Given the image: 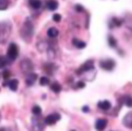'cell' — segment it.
Wrapping results in <instances>:
<instances>
[{"mask_svg":"<svg viewBox=\"0 0 132 131\" xmlns=\"http://www.w3.org/2000/svg\"><path fill=\"white\" fill-rule=\"evenodd\" d=\"M18 54H19V48L15 43H11L8 46L7 49V59L8 61H14L15 59L18 57Z\"/></svg>","mask_w":132,"mask_h":131,"instance_id":"cell-3","label":"cell"},{"mask_svg":"<svg viewBox=\"0 0 132 131\" xmlns=\"http://www.w3.org/2000/svg\"><path fill=\"white\" fill-rule=\"evenodd\" d=\"M84 87H85V83H84V82L81 81V82H78V83H77L76 88H84Z\"/></svg>","mask_w":132,"mask_h":131,"instance_id":"cell-30","label":"cell"},{"mask_svg":"<svg viewBox=\"0 0 132 131\" xmlns=\"http://www.w3.org/2000/svg\"><path fill=\"white\" fill-rule=\"evenodd\" d=\"M7 62H8V59L5 56H0V68H5L7 66Z\"/></svg>","mask_w":132,"mask_h":131,"instance_id":"cell-23","label":"cell"},{"mask_svg":"<svg viewBox=\"0 0 132 131\" xmlns=\"http://www.w3.org/2000/svg\"><path fill=\"white\" fill-rule=\"evenodd\" d=\"M8 7V0H0V11H5Z\"/></svg>","mask_w":132,"mask_h":131,"instance_id":"cell-24","label":"cell"},{"mask_svg":"<svg viewBox=\"0 0 132 131\" xmlns=\"http://www.w3.org/2000/svg\"><path fill=\"white\" fill-rule=\"evenodd\" d=\"M72 45L75 46V47H77V48H80V49H82V48H84L85 46V42H83V41H81V40H78V39H72Z\"/></svg>","mask_w":132,"mask_h":131,"instance_id":"cell-15","label":"cell"},{"mask_svg":"<svg viewBox=\"0 0 132 131\" xmlns=\"http://www.w3.org/2000/svg\"><path fill=\"white\" fill-rule=\"evenodd\" d=\"M98 108L101 110H109L111 108V103L109 101H101V102H98Z\"/></svg>","mask_w":132,"mask_h":131,"instance_id":"cell-12","label":"cell"},{"mask_svg":"<svg viewBox=\"0 0 132 131\" xmlns=\"http://www.w3.org/2000/svg\"><path fill=\"white\" fill-rule=\"evenodd\" d=\"M50 89H52L54 93H60L61 89H62V87H61L60 83H57V82H54V83L50 84Z\"/></svg>","mask_w":132,"mask_h":131,"instance_id":"cell-17","label":"cell"},{"mask_svg":"<svg viewBox=\"0 0 132 131\" xmlns=\"http://www.w3.org/2000/svg\"><path fill=\"white\" fill-rule=\"evenodd\" d=\"M123 102H124L127 106L132 108V97L131 96H124L123 97Z\"/></svg>","mask_w":132,"mask_h":131,"instance_id":"cell-22","label":"cell"},{"mask_svg":"<svg viewBox=\"0 0 132 131\" xmlns=\"http://www.w3.org/2000/svg\"><path fill=\"white\" fill-rule=\"evenodd\" d=\"M94 69V60H88L85 63H83L82 66L80 67V69L76 70L78 75L83 74V73H87V72H90V70Z\"/></svg>","mask_w":132,"mask_h":131,"instance_id":"cell-4","label":"cell"},{"mask_svg":"<svg viewBox=\"0 0 132 131\" xmlns=\"http://www.w3.org/2000/svg\"><path fill=\"white\" fill-rule=\"evenodd\" d=\"M109 45H110V47H113V48H116L117 47V41H116V39L113 36H109Z\"/></svg>","mask_w":132,"mask_h":131,"instance_id":"cell-25","label":"cell"},{"mask_svg":"<svg viewBox=\"0 0 132 131\" xmlns=\"http://www.w3.org/2000/svg\"><path fill=\"white\" fill-rule=\"evenodd\" d=\"M11 30H12V26L10 22L7 21L0 22V43H5L7 41L8 36L11 35Z\"/></svg>","mask_w":132,"mask_h":131,"instance_id":"cell-1","label":"cell"},{"mask_svg":"<svg viewBox=\"0 0 132 131\" xmlns=\"http://www.w3.org/2000/svg\"><path fill=\"white\" fill-rule=\"evenodd\" d=\"M43 69H45V72H47L48 74L52 75L56 68H55V66H54V64H52V63H46L45 67H43Z\"/></svg>","mask_w":132,"mask_h":131,"instance_id":"cell-16","label":"cell"},{"mask_svg":"<svg viewBox=\"0 0 132 131\" xmlns=\"http://www.w3.org/2000/svg\"><path fill=\"white\" fill-rule=\"evenodd\" d=\"M33 33H34L33 24L30 22V20H26L22 26V29H21V35H22V37L26 41H29L30 37L33 36Z\"/></svg>","mask_w":132,"mask_h":131,"instance_id":"cell-2","label":"cell"},{"mask_svg":"<svg viewBox=\"0 0 132 131\" xmlns=\"http://www.w3.org/2000/svg\"><path fill=\"white\" fill-rule=\"evenodd\" d=\"M122 24H123V20L113 18V19L111 20V22H110V26H111V27H118V26H120Z\"/></svg>","mask_w":132,"mask_h":131,"instance_id":"cell-20","label":"cell"},{"mask_svg":"<svg viewBox=\"0 0 132 131\" xmlns=\"http://www.w3.org/2000/svg\"><path fill=\"white\" fill-rule=\"evenodd\" d=\"M53 20H54L55 22H60L61 21V15L60 14H54L53 15Z\"/></svg>","mask_w":132,"mask_h":131,"instance_id":"cell-28","label":"cell"},{"mask_svg":"<svg viewBox=\"0 0 132 131\" xmlns=\"http://www.w3.org/2000/svg\"><path fill=\"white\" fill-rule=\"evenodd\" d=\"M100 66H101L102 69L110 72V70H112L113 68H115L116 62L113 61V60H111V59H106V60H102V61L100 62Z\"/></svg>","mask_w":132,"mask_h":131,"instance_id":"cell-5","label":"cell"},{"mask_svg":"<svg viewBox=\"0 0 132 131\" xmlns=\"http://www.w3.org/2000/svg\"><path fill=\"white\" fill-rule=\"evenodd\" d=\"M18 86H19V81H18V80H11V81L7 83V87L12 90V91H16Z\"/></svg>","mask_w":132,"mask_h":131,"instance_id":"cell-13","label":"cell"},{"mask_svg":"<svg viewBox=\"0 0 132 131\" xmlns=\"http://www.w3.org/2000/svg\"><path fill=\"white\" fill-rule=\"evenodd\" d=\"M32 112L35 115V116H40L41 112H42V110H41V108L39 105H34L32 109Z\"/></svg>","mask_w":132,"mask_h":131,"instance_id":"cell-21","label":"cell"},{"mask_svg":"<svg viewBox=\"0 0 132 131\" xmlns=\"http://www.w3.org/2000/svg\"><path fill=\"white\" fill-rule=\"evenodd\" d=\"M47 34H48V36H49V37H56L59 35V30L56 29V28L52 27V28H49V29H48Z\"/></svg>","mask_w":132,"mask_h":131,"instance_id":"cell-18","label":"cell"},{"mask_svg":"<svg viewBox=\"0 0 132 131\" xmlns=\"http://www.w3.org/2000/svg\"><path fill=\"white\" fill-rule=\"evenodd\" d=\"M75 10L77 11V12H83V11H84V8H83L82 6H80V5H76V6H75Z\"/></svg>","mask_w":132,"mask_h":131,"instance_id":"cell-29","label":"cell"},{"mask_svg":"<svg viewBox=\"0 0 132 131\" xmlns=\"http://www.w3.org/2000/svg\"><path fill=\"white\" fill-rule=\"evenodd\" d=\"M40 84L41 86H47V84H49V79H48L47 76H42L40 79Z\"/></svg>","mask_w":132,"mask_h":131,"instance_id":"cell-26","label":"cell"},{"mask_svg":"<svg viewBox=\"0 0 132 131\" xmlns=\"http://www.w3.org/2000/svg\"><path fill=\"white\" fill-rule=\"evenodd\" d=\"M32 129H33V131H42L43 130V124L41 123L39 119L33 118V121H32Z\"/></svg>","mask_w":132,"mask_h":131,"instance_id":"cell-8","label":"cell"},{"mask_svg":"<svg viewBox=\"0 0 132 131\" xmlns=\"http://www.w3.org/2000/svg\"><path fill=\"white\" fill-rule=\"evenodd\" d=\"M60 119H61V115L60 114H57V112H55V114H50L45 118V124H47V125H54V124L56 123V122H59Z\"/></svg>","mask_w":132,"mask_h":131,"instance_id":"cell-6","label":"cell"},{"mask_svg":"<svg viewBox=\"0 0 132 131\" xmlns=\"http://www.w3.org/2000/svg\"><path fill=\"white\" fill-rule=\"evenodd\" d=\"M33 68H34V66H33L32 61L30 60H23L22 62H21V70H22L23 73H26V74H28V73H30L33 70Z\"/></svg>","mask_w":132,"mask_h":131,"instance_id":"cell-7","label":"cell"},{"mask_svg":"<svg viewBox=\"0 0 132 131\" xmlns=\"http://www.w3.org/2000/svg\"><path fill=\"white\" fill-rule=\"evenodd\" d=\"M89 110V108L88 106H83V111H88Z\"/></svg>","mask_w":132,"mask_h":131,"instance_id":"cell-31","label":"cell"},{"mask_svg":"<svg viewBox=\"0 0 132 131\" xmlns=\"http://www.w3.org/2000/svg\"><path fill=\"white\" fill-rule=\"evenodd\" d=\"M36 80H37L36 74H34V73H28L27 77H26V84H27V86H33Z\"/></svg>","mask_w":132,"mask_h":131,"instance_id":"cell-10","label":"cell"},{"mask_svg":"<svg viewBox=\"0 0 132 131\" xmlns=\"http://www.w3.org/2000/svg\"><path fill=\"white\" fill-rule=\"evenodd\" d=\"M124 125L127 128H132V114H127L124 117Z\"/></svg>","mask_w":132,"mask_h":131,"instance_id":"cell-14","label":"cell"},{"mask_svg":"<svg viewBox=\"0 0 132 131\" xmlns=\"http://www.w3.org/2000/svg\"><path fill=\"white\" fill-rule=\"evenodd\" d=\"M46 7H47L49 11H55L56 8L59 7V3L56 1V0H47V3H46Z\"/></svg>","mask_w":132,"mask_h":131,"instance_id":"cell-11","label":"cell"},{"mask_svg":"<svg viewBox=\"0 0 132 131\" xmlns=\"http://www.w3.org/2000/svg\"><path fill=\"white\" fill-rule=\"evenodd\" d=\"M106 125H108V121H106V119L101 118V119H98V121L96 122L95 128H96V130H97V131H103L105 128H106Z\"/></svg>","mask_w":132,"mask_h":131,"instance_id":"cell-9","label":"cell"},{"mask_svg":"<svg viewBox=\"0 0 132 131\" xmlns=\"http://www.w3.org/2000/svg\"><path fill=\"white\" fill-rule=\"evenodd\" d=\"M3 77H4L5 80H8V79H10V77H11V72H10V70H5V72L3 73Z\"/></svg>","mask_w":132,"mask_h":131,"instance_id":"cell-27","label":"cell"},{"mask_svg":"<svg viewBox=\"0 0 132 131\" xmlns=\"http://www.w3.org/2000/svg\"><path fill=\"white\" fill-rule=\"evenodd\" d=\"M29 5L34 10H37V8L41 7V1L40 0H29Z\"/></svg>","mask_w":132,"mask_h":131,"instance_id":"cell-19","label":"cell"}]
</instances>
